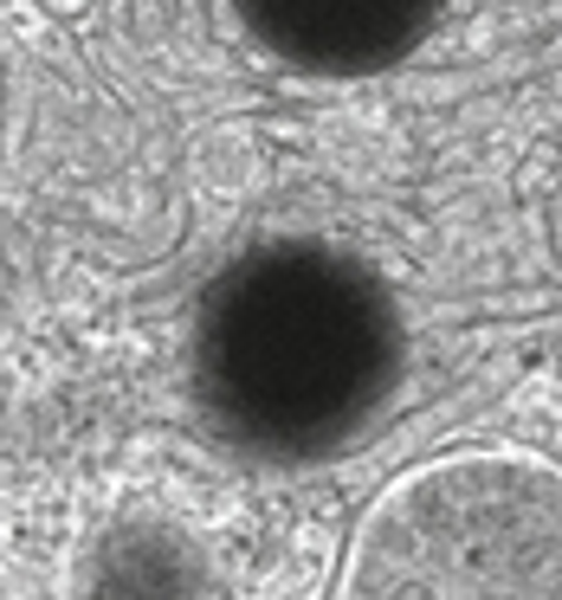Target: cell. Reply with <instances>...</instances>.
Segmentation results:
<instances>
[{
  "label": "cell",
  "mask_w": 562,
  "mask_h": 600,
  "mask_svg": "<svg viewBox=\"0 0 562 600\" xmlns=\"http://www.w3.org/2000/svg\"><path fill=\"white\" fill-rule=\"evenodd\" d=\"M440 0H266V26L304 59H388L426 26Z\"/></svg>",
  "instance_id": "1"
}]
</instances>
